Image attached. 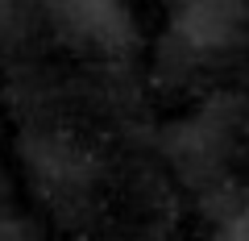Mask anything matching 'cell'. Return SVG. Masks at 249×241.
Instances as JSON below:
<instances>
[{"label": "cell", "mask_w": 249, "mask_h": 241, "mask_svg": "<svg viewBox=\"0 0 249 241\" xmlns=\"http://www.w3.org/2000/svg\"><path fill=\"white\" fill-rule=\"evenodd\" d=\"M29 4L34 0H0V46L21 34V25L29 17Z\"/></svg>", "instance_id": "obj_5"}, {"label": "cell", "mask_w": 249, "mask_h": 241, "mask_svg": "<svg viewBox=\"0 0 249 241\" xmlns=\"http://www.w3.org/2000/svg\"><path fill=\"white\" fill-rule=\"evenodd\" d=\"M249 34V0H170V37L183 54H224Z\"/></svg>", "instance_id": "obj_4"}, {"label": "cell", "mask_w": 249, "mask_h": 241, "mask_svg": "<svg viewBox=\"0 0 249 241\" xmlns=\"http://www.w3.org/2000/svg\"><path fill=\"white\" fill-rule=\"evenodd\" d=\"M21 158H25L37 191L54 208H75L91 196L96 158L79 142H71L67 133H29V137H21Z\"/></svg>", "instance_id": "obj_2"}, {"label": "cell", "mask_w": 249, "mask_h": 241, "mask_svg": "<svg viewBox=\"0 0 249 241\" xmlns=\"http://www.w3.org/2000/svg\"><path fill=\"white\" fill-rule=\"evenodd\" d=\"M9 212V187H4V179H0V216Z\"/></svg>", "instance_id": "obj_6"}, {"label": "cell", "mask_w": 249, "mask_h": 241, "mask_svg": "<svg viewBox=\"0 0 249 241\" xmlns=\"http://www.w3.org/2000/svg\"><path fill=\"white\" fill-rule=\"evenodd\" d=\"M67 42L96 54H121L133 46V17L124 0H34Z\"/></svg>", "instance_id": "obj_3"}, {"label": "cell", "mask_w": 249, "mask_h": 241, "mask_svg": "<svg viewBox=\"0 0 249 241\" xmlns=\"http://www.w3.org/2000/svg\"><path fill=\"white\" fill-rule=\"evenodd\" d=\"M166 158L187 183H216L224 175V162L232 158L237 146V121L224 104H208L196 116H183L162 137Z\"/></svg>", "instance_id": "obj_1"}]
</instances>
